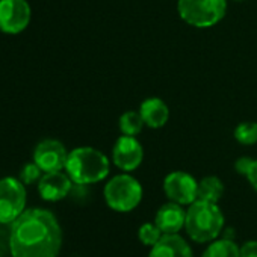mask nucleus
Returning <instances> with one entry per match:
<instances>
[{"label":"nucleus","instance_id":"obj_1","mask_svg":"<svg viewBox=\"0 0 257 257\" xmlns=\"http://www.w3.org/2000/svg\"><path fill=\"white\" fill-rule=\"evenodd\" d=\"M61 246L59 221L47 209H26L11 224L10 251L13 257H58Z\"/></svg>","mask_w":257,"mask_h":257},{"label":"nucleus","instance_id":"obj_2","mask_svg":"<svg viewBox=\"0 0 257 257\" xmlns=\"http://www.w3.org/2000/svg\"><path fill=\"white\" fill-rule=\"evenodd\" d=\"M110 171V159L94 147H76L68 152L65 173L74 185L88 186L103 182Z\"/></svg>","mask_w":257,"mask_h":257},{"label":"nucleus","instance_id":"obj_3","mask_svg":"<svg viewBox=\"0 0 257 257\" xmlns=\"http://www.w3.org/2000/svg\"><path fill=\"white\" fill-rule=\"evenodd\" d=\"M185 230L188 236L198 243L215 240L224 230V215L218 203L195 200L189 204Z\"/></svg>","mask_w":257,"mask_h":257},{"label":"nucleus","instance_id":"obj_4","mask_svg":"<svg viewBox=\"0 0 257 257\" xmlns=\"http://www.w3.org/2000/svg\"><path fill=\"white\" fill-rule=\"evenodd\" d=\"M228 0H179L177 14L182 22L195 29H210L222 22Z\"/></svg>","mask_w":257,"mask_h":257},{"label":"nucleus","instance_id":"obj_5","mask_svg":"<svg viewBox=\"0 0 257 257\" xmlns=\"http://www.w3.org/2000/svg\"><path fill=\"white\" fill-rule=\"evenodd\" d=\"M106 204L115 212H131L143 200V186L131 173H121L110 177L103 189Z\"/></svg>","mask_w":257,"mask_h":257},{"label":"nucleus","instance_id":"obj_6","mask_svg":"<svg viewBox=\"0 0 257 257\" xmlns=\"http://www.w3.org/2000/svg\"><path fill=\"white\" fill-rule=\"evenodd\" d=\"M26 185L20 179H0V224L11 225L26 210Z\"/></svg>","mask_w":257,"mask_h":257},{"label":"nucleus","instance_id":"obj_7","mask_svg":"<svg viewBox=\"0 0 257 257\" xmlns=\"http://www.w3.org/2000/svg\"><path fill=\"white\" fill-rule=\"evenodd\" d=\"M32 8L28 0H0V32L19 35L28 29Z\"/></svg>","mask_w":257,"mask_h":257},{"label":"nucleus","instance_id":"obj_8","mask_svg":"<svg viewBox=\"0 0 257 257\" xmlns=\"http://www.w3.org/2000/svg\"><path fill=\"white\" fill-rule=\"evenodd\" d=\"M110 161L122 173L138 170L144 161V147L138 141V137L119 135L112 147Z\"/></svg>","mask_w":257,"mask_h":257},{"label":"nucleus","instance_id":"obj_9","mask_svg":"<svg viewBox=\"0 0 257 257\" xmlns=\"http://www.w3.org/2000/svg\"><path fill=\"white\" fill-rule=\"evenodd\" d=\"M164 192L170 201L189 206L197 200L198 180L186 171H173L164 179Z\"/></svg>","mask_w":257,"mask_h":257},{"label":"nucleus","instance_id":"obj_10","mask_svg":"<svg viewBox=\"0 0 257 257\" xmlns=\"http://www.w3.org/2000/svg\"><path fill=\"white\" fill-rule=\"evenodd\" d=\"M68 152L65 146L58 140H43L34 150V162L43 170V173L64 171Z\"/></svg>","mask_w":257,"mask_h":257},{"label":"nucleus","instance_id":"obj_11","mask_svg":"<svg viewBox=\"0 0 257 257\" xmlns=\"http://www.w3.org/2000/svg\"><path fill=\"white\" fill-rule=\"evenodd\" d=\"M73 189V180L64 171L44 173L38 182L40 197L46 201H61Z\"/></svg>","mask_w":257,"mask_h":257},{"label":"nucleus","instance_id":"obj_12","mask_svg":"<svg viewBox=\"0 0 257 257\" xmlns=\"http://www.w3.org/2000/svg\"><path fill=\"white\" fill-rule=\"evenodd\" d=\"M186 210L182 204L168 201L159 207L155 216V224L161 228L164 234H174L185 228Z\"/></svg>","mask_w":257,"mask_h":257},{"label":"nucleus","instance_id":"obj_13","mask_svg":"<svg viewBox=\"0 0 257 257\" xmlns=\"http://www.w3.org/2000/svg\"><path fill=\"white\" fill-rule=\"evenodd\" d=\"M138 110L146 122V127L153 128V131L162 128L170 119V107L161 97L144 98Z\"/></svg>","mask_w":257,"mask_h":257},{"label":"nucleus","instance_id":"obj_14","mask_svg":"<svg viewBox=\"0 0 257 257\" xmlns=\"http://www.w3.org/2000/svg\"><path fill=\"white\" fill-rule=\"evenodd\" d=\"M149 257H194L189 243L179 234H164L156 245L152 246Z\"/></svg>","mask_w":257,"mask_h":257},{"label":"nucleus","instance_id":"obj_15","mask_svg":"<svg viewBox=\"0 0 257 257\" xmlns=\"http://www.w3.org/2000/svg\"><path fill=\"white\" fill-rule=\"evenodd\" d=\"M224 183L216 176H206L201 180H198V192L197 200L209 201V203H218L224 195Z\"/></svg>","mask_w":257,"mask_h":257},{"label":"nucleus","instance_id":"obj_16","mask_svg":"<svg viewBox=\"0 0 257 257\" xmlns=\"http://www.w3.org/2000/svg\"><path fill=\"white\" fill-rule=\"evenodd\" d=\"M146 127V122L140 113V110H125L124 113L119 115L118 119V128L121 135L127 137H138Z\"/></svg>","mask_w":257,"mask_h":257},{"label":"nucleus","instance_id":"obj_17","mask_svg":"<svg viewBox=\"0 0 257 257\" xmlns=\"http://www.w3.org/2000/svg\"><path fill=\"white\" fill-rule=\"evenodd\" d=\"M201 257H240L239 246L231 239H215L204 249Z\"/></svg>","mask_w":257,"mask_h":257},{"label":"nucleus","instance_id":"obj_18","mask_svg":"<svg viewBox=\"0 0 257 257\" xmlns=\"http://www.w3.org/2000/svg\"><path fill=\"white\" fill-rule=\"evenodd\" d=\"M233 138L240 146H254L257 144V122L255 121H242L239 122L234 131Z\"/></svg>","mask_w":257,"mask_h":257},{"label":"nucleus","instance_id":"obj_19","mask_svg":"<svg viewBox=\"0 0 257 257\" xmlns=\"http://www.w3.org/2000/svg\"><path fill=\"white\" fill-rule=\"evenodd\" d=\"M164 236L161 228L155 222H146L138 230V237L146 246H153L159 242V239Z\"/></svg>","mask_w":257,"mask_h":257},{"label":"nucleus","instance_id":"obj_20","mask_svg":"<svg viewBox=\"0 0 257 257\" xmlns=\"http://www.w3.org/2000/svg\"><path fill=\"white\" fill-rule=\"evenodd\" d=\"M43 170L35 164V162H29L26 164L22 171H20V180L25 183V185H34V183H38L41 176H43Z\"/></svg>","mask_w":257,"mask_h":257},{"label":"nucleus","instance_id":"obj_21","mask_svg":"<svg viewBox=\"0 0 257 257\" xmlns=\"http://www.w3.org/2000/svg\"><path fill=\"white\" fill-rule=\"evenodd\" d=\"M252 161H254V159L249 158V156H240V158H237L236 162H234V170H236V173L240 174V176H246V173H248V170H249Z\"/></svg>","mask_w":257,"mask_h":257},{"label":"nucleus","instance_id":"obj_22","mask_svg":"<svg viewBox=\"0 0 257 257\" xmlns=\"http://www.w3.org/2000/svg\"><path fill=\"white\" fill-rule=\"evenodd\" d=\"M240 257H257V240H246L239 246Z\"/></svg>","mask_w":257,"mask_h":257},{"label":"nucleus","instance_id":"obj_23","mask_svg":"<svg viewBox=\"0 0 257 257\" xmlns=\"http://www.w3.org/2000/svg\"><path fill=\"white\" fill-rule=\"evenodd\" d=\"M245 177L249 182V185L252 186V189L257 192V159L252 161V164H251V167H249V170H248Z\"/></svg>","mask_w":257,"mask_h":257},{"label":"nucleus","instance_id":"obj_24","mask_svg":"<svg viewBox=\"0 0 257 257\" xmlns=\"http://www.w3.org/2000/svg\"><path fill=\"white\" fill-rule=\"evenodd\" d=\"M236 2H240V0H236Z\"/></svg>","mask_w":257,"mask_h":257}]
</instances>
